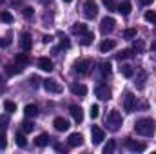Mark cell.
Here are the masks:
<instances>
[{
	"instance_id": "1",
	"label": "cell",
	"mask_w": 156,
	"mask_h": 154,
	"mask_svg": "<svg viewBox=\"0 0 156 154\" xmlns=\"http://www.w3.org/2000/svg\"><path fill=\"white\" fill-rule=\"evenodd\" d=\"M154 129H156L154 121L151 118H142V120H138L134 123V131L138 134H142V136H153L154 134Z\"/></svg>"
},
{
	"instance_id": "2",
	"label": "cell",
	"mask_w": 156,
	"mask_h": 154,
	"mask_svg": "<svg viewBox=\"0 0 156 154\" xmlns=\"http://www.w3.org/2000/svg\"><path fill=\"white\" fill-rule=\"evenodd\" d=\"M122 114H120V111H116V109H113L109 114H107V118H105V125H107V129L109 131H118L120 127H122Z\"/></svg>"
},
{
	"instance_id": "3",
	"label": "cell",
	"mask_w": 156,
	"mask_h": 154,
	"mask_svg": "<svg viewBox=\"0 0 156 154\" xmlns=\"http://www.w3.org/2000/svg\"><path fill=\"white\" fill-rule=\"evenodd\" d=\"M83 15H85V18H94L96 15H98V4L94 2V0H85L83 2Z\"/></svg>"
},
{
	"instance_id": "4",
	"label": "cell",
	"mask_w": 156,
	"mask_h": 154,
	"mask_svg": "<svg viewBox=\"0 0 156 154\" xmlns=\"http://www.w3.org/2000/svg\"><path fill=\"white\" fill-rule=\"evenodd\" d=\"M115 27H116V20H115L113 16H105V18L100 22V31H102V35H109V33H113Z\"/></svg>"
},
{
	"instance_id": "5",
	"label": "cell",
	"mask_w": 156,
	"mask_h": 154,
	"mask_svg": "<svg viewBox=\"0 0 156 154\" xmlns=\"http://www.w3.org/2000/svg\"><path fill=\"white\" fill-rule=\"evenodd\" d=\"M94 94H96L100 100H104V102H107V100H111V98H113L111 87H107V83H100V85H96Z\"/></svg>"
},
{
	"instance_id": "6",
	"label": "cell",
	"mask_w": 156,
	"mask_h": 154,
	"mask_svg": "<svg viewBox=\"0 0 156 154\" xmlns=\"http://www.w3.org/2000/svg\"><path fill=\"white\" fill-rule=\"evenodd\" d=\"M91 69H93V62L87 60V58H82V60H78L76 64H75V71H76L78 75H89Z\"/></svg>"
},
{
	"instance_id": "7",
	"label": "cell",
	"mask_w": 156,
	"mask_h": 154,
	"mask_svg": "<svg viewBox=\"0 0 156 154\" xmlns=\"http://www.w3.org/2000/svg\"><path fill=\"white\" fill-rule=\"evenodd\" d=\"M42 85L45 87V91H49V93H62L64 89H62V85L56 82V80H51V78H47V80H42Z\"/></svg>"
},
{
	"instance_id": "8",
	"label": "cell",
	"mask_w": 156,
	"mask_h": 154,
	"mask_svg": "<svg viewBox=\"0 0 156 154\" xmlns=\"http://www.w3.org/2000/svg\"><path fill=\"white\" fill-rule=\"evenodd\" d=\"M91 138H93V143H94V145L102 143V142H104V138H105L104 129H100L98 125H93V127H91Z\"/></svg>"
},
{
	"instance_id": "9",
	"label": "cell",
	"mask_w": 156,
	"mask_h": 154,
	"mask_svg": "<svg viewBox=\"0 0 156 154\" xmlns=\"http://www.w3.org/2000/svg\"><path fill=\"white\" fill-rule=\"evenodd\" d=\"M31 47H33V38H31V35H29V33H24V35L20 37V49L26 51V53H29Z\"/></svg>"
},
{
	"instance_id": "10",
	"label": "cell",
	"mask_w": 156,
	"mask_h": 154,
	"mask_svg": "<svg viewBox=\"0 0 156 154\" xmlns=\"http://www.w3.org/2000/svg\"><path fill=\"white\" fill-rule=\"evenodd\" d=\"M134 100H136V96H134L133 93H125V100H123V109H125V113H133V111H134Z\"/></svg>"
},
{
	"instance_id": "11",
	"label": "cell",
	"mask_w": 156,
	"mask_h": 154,
	"mask_svg": "<svg viewBox=\"0 0 156 154\" xmlns=\"http://www.w3.org/2000/svg\"><path fill=\"white\" fill-rule=\"evenodd\" d=\"M53 125H55V129H56L58 132H64V131L69 129V121H67L66 118H62V116L55 118V120H53Z\"/></svg>"
},
{
	"instance_id": "12",
	"label": "cell",
	"mask_w": 156,
	"mask_h": 154,
	"mask_svg": "<svg viewBox=\"0 0 156 154\" xmlns=\"http://www.w3.org/2000/svg\"><path fill=\"white\" fill-rule=\"evenodd\" d=\"M125 145H127V149H129V151H134V152H142V151H145V143L134 142V140H131V138H127V140H125Z\"/></svg>"
},
{
	"instance_id": "13",
	"label": "cell",
	"mask_w": 156,
	"mask_h": 154,
	"mask_svg": "<svg viewBox=\"0 0 156 154\" xmlns=\"http://www.w3.org/2000/svg\"><path fill=\"white\" fill-rule=\"evenodd\" d=\"M82 143H83V136H82L80 132L69 134V138H67V145H69V147H80Z\"/></svg>"
},
{
	"instance_id": "14",
	"label": "cell",
	"mask_w": 156,
	"mask_h": 154,
	"mask_svg": "<svg viewBox=\"0 0 156 154\" xmlns=\"http://www.w3.org/2000/svg\"><path fill=\"white\" fill-rule=\"evenodd\" d=\"M71 93H73L75 96L83 98V96L87 94V87H85L83 83H73V85H71Z\"/></svg>"
},
{
	"instance_id": "15",
	"label": "cell",
	"mask_w": 156,
	"mask_h": 154,
	"mask_svg": "<svg viewBox=\"0 0 156 154\" xmlns=\"http://www.w3.org/2000/svg\"><path fill=\"white\" fill-rule=\"evenodd\" d=\"M69 113H71L73 120H75L76 123H82V120H83V111H82V107H78V105H71Z\"/></svg>"
},
{
	"instance_id": "16",
	"label": "cell",
	"mask_w": 156,
	"mask_h": 154,
	"mask_svg": "<svg viewBox=\"0 0 156 154\" xmlns=\"http://www.w3.org/2000/svg\"><path fill=\"white\" fill-rule=\"evenodd\" d=\"M38 67L42 69V71H47V73H51L53 71V62L47 58V56H42L38 60Z\"/></svg>"
},
{
	"instance_id": "17",
	"label": "cell",
	"mask_w": 156,
	"mask_h": 154,
	"mask_svg": "<svg viewBox=\"0 0 156 154\" xmlns=\"http://www.w3.org/2000/svg\"><path fill=\"white\" fill-rule=\"evenodd\" d=\"M15 62H16L18 65H27V64H31V58H29V54L24 51V53H18V54L15 56Z\"/></svg>"
},
{
	"instance_id": "18",
	"label": "cell",
	"mask_w": 156,
	"mask_h": 154,
	"mask_svg": "<svg viewBox=\"0 0 156 154\" xmlns=\"http://www.w3.org/2000/svg\"><path fill=\"white\" fill-rule=\"evenodd\" d=\"M24 114L27 116V118H37L38 116V107L35 103H29V105L24 107Z\"/></svg>"
},
{
	"instance_id": "19",
	"label": "cell",
	"mask_w": 156,
	"mask_h": 154,
	"mask_svg": "<svg viewBox=\"0 0 156 154\" xmlns=\"http://www.w3.org/2000/svg\"><path fill=\"white\" fill-rule=\"evenodd\" d=\"M116 47V42L115 40H104L102 44H100V53H109L111 49H115Z\"/></svg>"
},
{
	"instance_id": "20",
	"label": "cell",
	"mask_w": 156,
	"mask_h": 154,
	"mask_svg": "<svg viewBox=\"0 0 156 154\" xmlns=\"http://www.w3.org/2000/svg\"><path fill=\"white\" fill-rule=\"evenodd\" d=\"M120 73H122L125 78L134 76V69H133V65H129V64H122V65H120Z\"/></svg>"
},
{
	"instance_id": "21",
	"label": "cell",
	"mask_w": 156,
	"mask_h": 154,
	"mask_svg": "<svg viewBox=\"0 0 156 154\" xmlns=\"http://www.w3.org/2000/svg\"><path fill=\"white\" fill-rule=\"evenodd\" d=\"M131 9H133V5H131L129 2H122L120 5H116V11L120 15H123V16H127V15L131 13Z\"/></svg>"
},
{
	"instance_id": "22",
	"label": "cell",
	"mask_w": 156,
	"mask_h": 154,
	"mask_svg": "<svg viewBox=\"0 0 156 154\" xmlns=\"http://www.w3.org/2000/svg\"><path fill=\"white\" fill-rule=\"evenodd\" d=\"M49 136L47 134H38L37 138H35V145L37 147H45V145H49Z\"/></svg>"
},
{
	"instance_id": "23",
	"label": "cell",
	"mask_w": 156,
	"mask_h": 154,
	"mask_svg": "<svg viewBox=\"0 0 156 154\" xmlns=\"http://www.w3.org/2000/svg\"><path fill=\"white\" fill-rule=\"evenodd\" d=\"M100 73H102V76H109V75L113 73L111 62H102V64H100Z\"/></svg>"
},
{
	"instance_id": "24",
	"label": "cell",
	"mask_w": 156,
	"mask_h": 154,
	"mask_svg": "<svg viewBox=\"0 0 156 154\" xmlns=\"http://www.w3.org/2000/svg\"><path fill=\"white\" fill-rule=\"evenodd\" d=\"M71 31H73L75 35H83V33H87L89 29H87V24H82V22H78V24H75V26L71 27Z\"/></svg>"
},
{
	"instance_id": "25",
	"label": "cell",
	"mask_w": 156,
	"mask_h": 154,
	"mask_svg": "<svg viewBox=\"0 0 156 154\" xmlns=\"http://www.w3.org/2000/svg\"><path fill=\"white\" fill-rule=\"evenodd\" d=\"M18 73H22V67L20 65H5V75H9V76H15V75H18Z\"/></svg>"
},
{
	"instance_id": "26",
	"label": "cell",
	"mask_w": 156,
	"mask_h": 154,
	"mask_svg": "<svg viewBox=\"0 0 156 154\" xmlns=\"http://www.w3.org/2000/svg\"><path fill=\"white\" fill-rule=\"evenodd\" d=\"M93 38H94V35H93L91 31H87V33H83V35H82L80 44H82V45H89V44H93Z\"/></svg>"
},
{
	"instance_id": "27",
	"label": "cell",
	"mask_w": 156,
	"mask_h": 154,
	"mask_svg": "<svg viewBox=\"0 0 156 154\" xmlns=\"http://www.w3.org/2000/svg\"><path fill=\"white\" fill-rule=\"evenodd\" d=\"M133 54H134V53H133V49H123L122 53H118V54H116V58L122 62V60H127V58H131Z\"/></svg>"
},
{
	"instance_id": "28",
	"label": "cell",
	"mask_w": 156,
	"mask_h": 154,
	"mask_svg": "<svg viewBox=\"0 0 156 154\" xmlns=\"http://www.w3.org/2000/svg\"><path fill=\"white\" fill-rule=\"evenodd\" d=\"M4 109H5L9 114H13V113L16 111V103H15V102H9V100H5V102H4Z\"/></svg>"
},
{
	"instance_id": "29",
	"label": "cell",
	"mask_w": 156,
	"mask_h": 154,
	"mask_svg": "<svg viewBox=\"0 0 156 154\" xmlns=\"http://www.w3.org/2000/svg\"><path fill=\"white\" fill-rule=\"evenodd\" d=\"M33 129H35V123H33L31 120L22 121V131H24V132H33Z\"/></svg>"
},
{
	"instance_id": "30",
	"label": "cell",
	"mask_w": 156,
	"mask_h": 154,
	"mask_svg": "<svg viewBox=\"0 0 156 154\" xmlns=\"http://www.w3.org/2000/svg\"><path fill=\"white\" fill-rule=\"evenodd\" d=\"M136 35H138V31H136V27H129V29H125V31H123V38H127V40L134 38Z\"/></svg>"
},
{
	"instance_id": "31",
	"label": "cell",
	"mask_w": 156,
	"mask_h": 154,
	"mask_svg": "<svg viewBox=\"0 0 156 154\" xmlns=\"http://www.w3.org/2000/svg\"><path fill=\"white\" fill-rule=\"evenodd\" d=\"M133 51H134V53H144V51H145V44H144L142 40H136L134 45H133Z\"/></svg>"
},
{
	"instance_id": "32",
	"label": "cell",
	"mask_w": 156,
	"mask_h": 154,
	"mask_svg": "<svg viewBox=\"0 0 156 154\" xmlns=\"http://www.w3.org/2000/svg\"><path fill=\"white\" fill-rule=\"evenodd\" d=\"M15 140H16V145H18V147H26V145H27V140H26V136H24V134H20V132H16Z\"/></svg>"
},
{
	"instance_id": "33",
	"label": "cell",
	"mask_w": 156,
	"mask_h": 154,
	"mask_svg": "<svg viewBox=\"0 0 156 154\" xmlns=\"http://www.w3.org/2000/svg\"><path fill=\"white\" fill-rule=\"evenodd\" d=\"M7 147V134H5V129H0V149H5Z\"/></svg>"
},
{
	"instance_id": "34",
	"label": "cell",
	"mask_w": 156,
	"mask_h": 154,
	"mask_svg": "<svg viewBox=\"0 0 156 154\" xmlns=\"http://www.w3.org/2000/svg\"><path fill=\"white\" fill-rule=\"evenodd\" d=\"M115 147H116L115 140H109V142H107V145L104 147V154H111L113 151H115Z\"/></svg>"
},
{
	"instance_id": "35",
	"label": "cell",
	"mask_w": 156,
	"mask_h": 154,
	"mask_svg": "<svg viewBox=\"0 0 156 154\" xmlns=\"http://www.w3.org/2000/svg\"><path fill=\"white\" fill-rule=\"evenodd\" d=\"M58 37H60V47H66V49H69V47H71V42H69V38H67L66 35H62V33H60Z\"/></svg>"
},
{
	"instance_id": "36",
	"label": "cell",
	"mask_w": 156,
	"mask_h": 154,
	"mask_svg": "<svg viewBox=\"0 0 156 154\" xmlns=\"http://www.w3.org/2000/svg\"><path fill=\"white\" fill-rule=\"evenodd\" d=\"M144 18H145L149 24H156V13L154 11H147V13L144 15Z\"/></svg>"
},
{
	"instance_id": "37",
	"label": "cell",
	"mask_w": 156,
	"mask_h": 154,
	"mask_svg": "<svg viewBox=\"0 0 156 154\" xmlns=\"http://www.w3.org/2000/svg\"><path fill=\"white\" fill-rule=\"evenodd\" d=\"M0 18H2L4 22H7V24L13 22V15H11L9 11H2V13H0Z\"/></svg>"
},
{
	"instance_id": "38",
	"label": "cell",
	"mask_w": 156,
	"mask_h": 154,
	"mask_svg": "<svg viewBox=\"0 0 156 154\" xmlns=\"http://www.w3.org/2000/svg\"><path fill=\"white\" fill-rule=\"evenodd\" d=\"M89 114H91V118H93V120H96V118H98V114H100V107H98V105H91Z\"/></svg>"
},
{
	"instance_id": "39",
	"label": "cell",
	"mask_w": 156,
	"mask_h": 154,
	"mask_svg": "<svg viewBox=\"0 0 156 154\" xmlns=\"http://www.w3.org/2000/svg\"><path fill=\"white\" fill-rule=\"evenodd\" d=\"M22 15H24L26 18H33V15H35V9H33V7H24V9H22Z\"/></svg>"
},
{
	"instance_id": "40",
	"label": "cell",
	"mask_w": 156,
	"mask_h": 154,
	"mask_svg": "<svg viewBox=\"0 0 156 154\" xmlns=\"http://www.w3.org/2000/svg\"><path fill=\"white\" fill-rule=\"evenodd\" d=\"M104 4H105V7L109 9V11H116V4H115V0H102Z\"/></svg>"
},
{
	"instance_id": "41",
	"label": "cell",
	"mask_w": 156,
	"mask_h": 154,
	"mask_svg": "<svg viewBox=\"0 0 156 154\" xmlns=\"http://www.w3.org/2000/svg\"><path fill=\"white\" fill-rule=\"evenodd\" d=\"M145 76H147V75H145L144 71H140V78H138V85H136L138 89H144V85H145V83H144V82H145Z\"/></svg>"
},
{
	"instance_id": "42",
	"label": "cell",
	"mask_w": 156,
	"mask_h": 154,
	"mask_svg": "<svg viewBox=\"0 0 156 154\" xmlns=\"http://www.w3.org/2000/svg\"><path fill=\"white\" fill-rule=\"evenodd\" d=\"M29 82H31V87H35V89H37V87L40 85V82H42V80H40L38 76H31V78H29Z\"/></svg>"
},
{
	"instance_id": "43",
	"label": "cell",
	"mask_w": 156,
	"mask_h": 154,
	"mask_svg": "<svg viewBox=\"0 0 156 154\" xmlns=\"http://www.w3.org/2000/svg\"><path fill=\"white\" fill-rule=\"evenodd\" d=\"M7 123H9V120H7L5 116H0V129H5Z\"/></svg>"
},
{
	"instance_id": "44",
	"label": "cell",
	"mask_w": 156,
	"mask_h": 154,
	"mask_svg": "<svg viewBox=\"0 0 156 154\" xmlns=\"http://www.w3.org/2000/svg\"><path fill=\"white\" fill-rule=\"evenodd\" d=\"M42 42H44V44H51V42H53V37H51V35H44V37H42Z\"/></svg>"
},
{
	"instance_id": "45",
	"label": "cell",
	"mask_w": 156,
	"mask_h": 154,
	"mask_svg": "<svg viewBox=\"0 0 156 154\" xmlns=\"http://www.w3.org/2000/svg\"><path fill=\"white\" fill-rule=\"evenodd\" d=\"M153 2H154V0H140V4H142V5H151Z\"/></svg>"
},
{
	"instance_id": "46",
	"label": "cell",
	"mask_w": 156,
	"mask_h": 154,
	"mask_svg": "<svg viewBox=\"0 0 156 154\" xmlns=\"http://www.w3.org/2000/svg\"><path fill=\"white\" fill-rule=\"evenodd\" d=\"M7 45H9V42H7V40H2V38H0V47H7Z\"/></svg>"
},
{
	"instance_id": "47",
	"label": "cell",
	"mask_w": 156,
	"mask_h": 154,
	"mask_svg": "<svg viewBox=\"0 0 156 154\" xmlns=\"http://www.w3.org/2000/svg\"><path fill=\"white\" fill-rule=\"evenodd\" d=\"M151 49H153V51H156V40H154V42H151Z\"/></svg>"
},
{
	"instance_id": "48",
	"label": "cell",
	"mask_w": 156,
	"mask_h": 154,
	"mask_svg": "<svg viewBox=\"0 0 156 154\" xmlns=\"http://www.w3.org/2000/svg\"><path fill=\"white\" fill-rule=\"evenodd\" d=\"M64 2H73V0H64Z\"/></svg>"
},
{
	"instance_id": "49",
	"label": "cell",
	"mask_w": 156,
	"mask_h": 154,
	"mask_svg": "<svg viewBox=\"0 0 156 154\" xmlns=\"http://www.w3.org/2000/svg\"><path fill=\"white\" fill-rule=\"evenodd\" d=\"M2 2H5V0H0V4H2Z\"/></svg>"
},
{
	"instance_id": "50",
	"label": "cell",
	"mask_w": 156,
	"mask_h": 154,
	"mask_svg": "<svg viewBox=\"0 0 156 154\" xmlns=\"http://www.w3.org/2000/svg\"><path fill=\"white\" fill-rule=\"evenodd\" d=\"M0 82H2V75H0Z\"/></svg>"
}]
</instances>
